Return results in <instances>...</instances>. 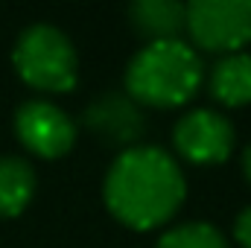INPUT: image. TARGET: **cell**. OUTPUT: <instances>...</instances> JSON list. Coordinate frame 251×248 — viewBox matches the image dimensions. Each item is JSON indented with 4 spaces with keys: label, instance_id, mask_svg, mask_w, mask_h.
Instances as JSON below:
<instances>
[{
    "label": "cell",
    "instance_id": "6da1fadb",
    "mask_svg": "<svg viewBox=\"0 0 251 248\" xmlns=\"http://www.w3.org/2000/svg\"><path fill=\"white\" fill-rule=\"evenodd\" d=\"M184 175L170 152L131 146L117 155L105 175V204L128 228L149 231L164 225L184 201Z\"/></svg>",
    "mask_w": 251,
    "mask_h": 248
},
{
    "label": "cell",
    "instance_id": "7a4b0ae2",
    "mask_svg": "<svg viewBox=\"0 0 251 248\" xmlns=\"http://www.w3.org/2000/svg\"><path fill=\"white\" fill-rule=\"evenodd\" d=\"M201 82V59L181 38L146 44L126 67V94L134 102L173 108L187 102Z\"/></svg>",
    "mask_w": 251,
    "mask_h": 248
},
{
    "label": "cell",
    "instance_id": "3957f363",
    "mask_svg": "<svg viewBox=\"0 0 251 248\" xmlns=\"http://www.w3.org/2000/svg\"><path fill=\"white\" fill-rule=\"evenodd\" d=\"M12 62L21 79L38 91H70L76 85V50L62 29L32 24L21 32Z\"/></svg>",
    "mask_w": 251,
    "mask_h": 248
},
{
    "label": "cell",
    "instance_id": "277c9868",
    "mask_svg": "<svg viewBox=\"0 0 251 248\" xmlns=\"http://www.w3.org/2000/svg\"><path fill=\"white\" fill-rule=\"evenodd\" d=\"M184 29L207 53H237L251 41V0H193Z\"/></svg>",
    "mask_w": 251,
    "mask_h": 248
},
{
    "label": "cell",
    "instance_id": "5b68a950",
    "mask_svg": "<svg viewBox=\"0 0 251 248\" xmlns=\"http://www.w3.org/2000/svg\"><path fill=\"white\" fill-rule=\"evenodd\" d=\"M173 143H176L178 155L193 164H201V167L222 164L234 152V125L219 111L196 108L176 123Z\"/></svg>",
    "mask_w": 251,
    "mask_h": 248
},
{
    "label": "cell",
    "instance_id": "8992f818",
    "mask_svg": "<svg viewBox=\"0 0 251 248\" xmlns=\"http://www.w3.org/2000/svg\"><path fill=\"white\" fill-rule=\"evenodd\" d=\"M15 131L18 140L41 158H62L76 140V123L47 99H26L15 114Z\"/></svg>",
    "mask_w": 251,
    "mask_h": 248
},
{
    "label": "cell",
    "instance_id": "52a82bcc",
    "mask_svg": "<svg viewBox=\"0 0 251 248\" xmlns=\"http://www.w3.org/2000/svg\"><path fill=\"white\" fill-rule=\"evenodd\" d=\"M82 123L88 125L102 143L108 146H126L131 149L134 140L143 137V111L137 108V102L123 94V91H105L100 94L82 114Z\"/></svg>",
    "mask_w": 251,
    "mask_h": 248
},
{
    "label": "cell",
    "instance_id": "ba28073f",
    "mask_svg": "<svg viewBox=\"0 0 251 248\" xmlns=\"http://www.w3.org/2000/svg\"><path fill=\"white\" fill-rule=\"evenodd\" d=\"M128 21L149 44L178 38L184 29V6L176 0H137L128 6Z\"/></svg>",
    "mask_w": 251,
    "mask_h": 248
},
{
    "label": "cell",
    "instance_id": "9c48e42d",
    "mask_svg": "<svg viewBox=\"0 0 251 248\" xmlns=\"http://www.w3.org/2000/svg\"><path fill=\"white\" fill-rule=\"evenodd\" d=\"M210 94L222 105L251 102V53H228L210 70Z\"/></svg>",
    "mask_w": 251,
    "mask_h": 248
},
{
    "label": "cell",
    "instance_id": "30bf717a",
    "mask_svg": "<svg viewBox=\"0 0 251 248\" xmlns=\"http://www.w3.org/2000/svg\"><path fill=\"white\" fill-rule=\"evenodd\" d=\"M35 193V173L24 158H0V216H18Z\"/></svg>",
    "mask_w": 251,
    "mask_h": 248
},
{
    "label": "cell",
    "instance_id": "8fae6325",
    "mask_svg": "<svg viewBox=\"0 0 251 248\" xmlns=\"http://www.w3.org/2000/svg\"><path fill=\"white\" fill-rule=\"evenodd\" d=\"M155 248H228L225 237L207 222H187L167 231Z\"/></svg>",
    "mask_w": 251,
    "mask_h": 248
},
{
    "label": "cell",
    "instance_id": "7c38bea8",
    "mask_svg": "<svg viewBox=\"0 0 251 248\" xmlns=\"http://www.w3.org/2000/svg\"><path fill=\"white\" fill-rule=\"evenodd\" d=\"M234 234H237V240H240V246L243 248H251V207H246V210L237 216Z\"/></svg>",
    "mask_w": 251,
    "mask_h": 248
},
{
    "label": "cell",
    "instance_id": "4fadbf2b",
    "mask_svg": "<svg viewBox=\"0 0 251 248\" xmlns=\"http://www.w3.org/2000/svg\"><path fill=\"white\" fill-rule=\"evenodd\" d=\"M243 173H246V178L251 181V143L246 146V152H243Z\"/></svg>",
    "mask_w": 251,
    "mask_h": 248
}]
</instances>
